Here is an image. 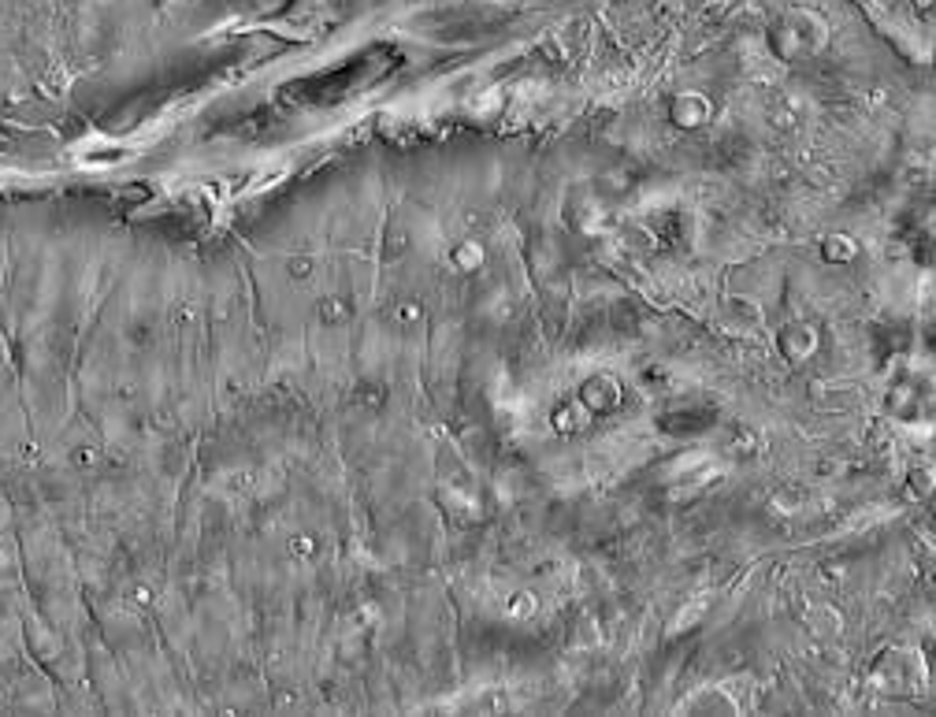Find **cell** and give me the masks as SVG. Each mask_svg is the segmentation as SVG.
Here are the masks:
<instances>
[{
	"label": "cell",
	"mask_w": 936,
	"mask_h": 717,
	"mask_svg": "<svg viewBox=\"0 0 936 717\" xmlns=\"http://www.w3.org/2000/svg\"><path fill=\"white\" fill-rule=\"evenodd\" d=\"M855 253H858L855 238H847V235H829V238H825V246H821V257H825L829 264L855 261Z\"/></svg>",
	"instance_id": "277c9868"
},
{
	"label": "cell",
	"mask_w": 936,
	"mask_h": 717,
	"mask_svg": "<svg viewBox=\"0 0 936 717\" xmlns=\"http://www.w3.org/2000/svg\"><path fill=\"white\" fill-rule=\"evenodd\" d=\"M818 342H821V335L806 324H788L777 335V346L788 361H806V357H814V353H818Z\"/></svg>",
	"instance_id": "3957f363"
},
{
	"label": "cell",
	"mask_w": 936,
	"mask_h": 717,
	"mask_svg": "<svg viewBox=\"0 0 936 717\" xmlns=\"http://www.w3.org/2000/svg\"><path fill=\"white\" fill-rule=\"evenodd\" d=\"M922 680V665L910 651H888L877 662V688L888 691H914Z\"/></svg>",
	"instance_id": "6da1fadb"
},
{
	"label": "cell",
	"mask_w": 936,
	"mask_h": 717,
	"mask_svg": "<svg viewBox=\"0 0 936 717\" xmlns=\"http://www.w3.org/2000/svg\"><path fill=\"white\" fill-rule=\"evenodd\" d=\"M706 116H710V105L688 108V101H680V105H673V119L680 123V127H699V123H702Z\"/></svg>",
	"instance_id": "5b68a950"
},
{
	"label": "cell",
	"mask_w": 936,
	"mask_h": 717,
	"mask_svg": "<svg viewBox=\"0 0 936 717\" xmlns=\"http://www.w3.org/2000/svg\"><path fill=\"white\" fill-rule=\"evenodd\" d=\"M580 402L591 409V417H606L613 409H621L624 402V383L610 372H598L580 387Z\"/></svg>",
	"instance_id": "7a4b0ae2"
}]
</instances>
